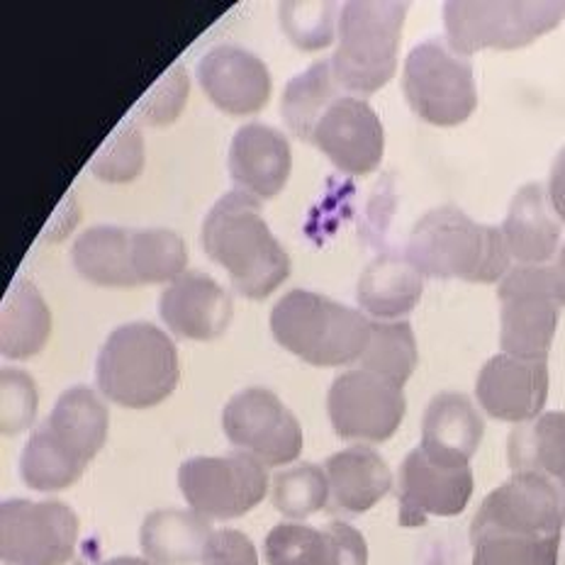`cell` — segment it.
I'll return each instance as SVG.
<instances>
[{
	"instance_id": "obj_23",
	"label": "cell",
	"mask_w": 565,
	"mask_h": 565,
	"mask_svg": "<svg viewBox=\"0 0 565 565\" xmlns=\"http://www.w3.org/2000/svg\"><path fill=\"white\" fill-rule=\"evenodd\" d=\"M329 510L341 514H361L379 504L393 488V473L383 456L371 446H349L327 458Z\"/></svg>"
},
{
	"instance_id": "obj_17",
	"label": "cell",
	"mask_w": 565,
	"mask_h": 565,
	"mask_svg": "<svg viewBox=\"0 0 565 565\" xmlns=\"http://www.w3.org/2000/svg\"><path fill=\"white\" fill-rule=\"evenodd\" d=\"M476 397L490 417L524 424L544 415L548 397L546 359H522L498 353L480 369Z\"/></svg>"
},
{
	"instance_id": "obj_4",
	"label": "cell",
	"mask_w": 565,
	"mask_h": 565,
	"mask_svg": "<svg viewBox=\"0 0 565 565\" xmlns=\"http://www.w3.org/2000/svg\"><path fill=\"white\" fill-rule=\"evenodd\" d=\"M179 379V351L157 324H122L113 329L100 347L96 381L100 393L115 405L154 407L175 391Z\"/></svg>"
},
{
	"instance_id": "obj_24",
	"label": "cell",
	"mask_w": 565,
	"mask_h": 565,
	"mask_svg": "<svg viewBox=\"0 0 565 565\" xmlns=\"http://www.w3.org/2000/svg\"><path fill=\"white\" fill-rule=\"evenodd\" d=\"M548 193L539 183H526L512 198L502 234L520 266H546L558 252L561 222L553 217Z\"/></svg>"
},
{
	"instance_id": "obj_12",
	"label": "cell",
	"mask_w": 565,
	"mask_h": 565,
	"mask_svg": "<svg viewBox=\"0 0 565 565\" xmlns=\"http://www.w3.org/2000/svg\"><path fill=\"white\" fill-rule=\"evenodd\" d=\"M403 387L371 371H347L334 379L327 395L329 422L337 437L383 444L405 419Z\"/></svg>"
},
{
	"instance_id": "obj_18",
	"label": "cell",
	"mask_w": 565,
	"mask_h": 565,
	"mask_svg": "<svg viewBox=\"0 0 565 565\" xmlns=\"http://www.w3.org/2000/svg\"><path fill=\"white\" fill-rule=\"evenodd\" d=\"M198 81L222 113L252 115L270 98L268 66L249 50L220 44L198 62Z\"/></svg>"
},
{
	"instance_id": "obj_15",
	"label": "cell",
	"mask_w": 565,
	"mask_h": 565,
	"mask_svg": "<svg viewBox=\"0 0 565 565\" xmlns=\"http://www.w3.org/2000/svg\"><path fill=\"white\" fill-rule=\"evenodd\" d=\"M312 145L341 173L366 175L381 167L385 132L381 117L356 96H341L332 103L310 137Z\"/></svg>"
},
{
	"instance_id": "obj_10",
	"label": "cell",
	"mask_w": 565,
	"mask_h": 565,
	"mask_svg": "<svg viewBox=\"0 0 565 565\" xmlns=\"http://www.w3.org/2000/svg\"><path fill=\"white\" fill-rule=\"evenodd\" d=\"M179 488L205 520H237L268 492L266 466L249 454L198 456L179 468Z\"/></svg>"
},
{
	"instance_id": "obj_27",
	"label": "cell",
	"mask_w": 565,
	"mask_h": 565,
	"mask_svg": "<svg viewBox=\"0 0 565 565\" xmlns=\"http://www.w3.org/2000/svg\"><path fill=\"white\" fill-rule=\"evenodd\" d=\"M135 230L98 225L88 227L74 242L71 258L81 276L105 288H135L139 286L132 266Z\"/></svg>"
},
{
	"instance_id": "obj_25",
	"label": "cell",
	"mask_w": 565,
	"mask_h": 565,
	"mask_svg": "<svg viewBox=\"0 0 565 565\" xmlns=\"http://www.w3.org/2000/svg\"><path fill=\"white\" fill-rule=\"evenodd\" d=\"M210 520L193 510H157L139 529V546L154 565L203 563L212 539Z\"/></svg>"
},
{
	"instance_id": "obj_13",
	"label": "cell",
	"mask_w": 565,
	"mask_h": 565,
	"mask_svg": "<svg viewBox=\"0 0 565 565\" xmlns=\"http://www.w3.org/2000/svg\"><path fill=\"white\" fill-rule=\"evenodd\" d=\"M563 526L565 486L536 473H514L482 500L470 524V534L561 536Z\"/></svg>"
},
{
	"instance_id": "obj_41",
	"label": "cell",
	"mask_w": 565,
	"mask_h": 565,
	"mask_svg": "<svg viewBox=\"0 0 565 565\" xmlns=\"http://www.w3.org/2000/svg\"><path fill=\"white\" fill-rule=\"evenodd\" d=\"M551 274H553V286H556V296L561 305H565V244L561 246L556 264L551 266Z\"/></svg>"
},
{
	"instance_id": "obj_32",
	"label": "cell",
	"mask_w": 565,
	"mask_h": 565,
	"mask_svg": "<svg viewBox=\"0 0 565 565\" xmlns=\"http://www.w3.org/2000/svg\"><path fill=\"white\" fill-rule=\"evenodd\" d=\"M470 565H558L561 536H522L502 532L470 534Z\"/></svg>"
},
{
	"instance_id": "obj_5",
	"label": "cell",
	"mask_w": 565,
	"mask_h": 565,
	"mask_svg": "<svg viewBox=\"0 0 565 565\" xmlns=\"http://www.w3.org/2000/svg\"><path fill=\"white\" fill-rule=\"evenodd\" d=\"M371 324L361 310L310 290H290L270 310V332L278 344L312 366L359 363Z\"/></svg>"
},
{
	"instance_id": "obj_30",
	"label": "cell",
	"mask_w": 565,
	"mask_h": 565,
	"mask_svg": "<svg viewBox=\"0 0 565 565\" xmlns=\"http://www.w3.org/2000/svg\"><path fill=\"white\" fill-rule=\"evenodd\" d=\"M341 90L344 88L337 84L332 58H320L308 71L290 78L280 98V115L290 132L310 141L317 122L341 98Z\"/></svg>"
},
{
	"instance_id": "obj_28",
	"label": "cell",
	"mask_w": 565,
	"mask_h": 565,
	"mask_svg": "<svg viewBox=\"0 0 565 565\" xmlns=\"http://www.w3.org/2000/svg\"><path fill=\"white\" fill-rule=\"evenodd\" d=\"M512 473H536L565 486V412L516 424L508 441Z\"/></svg>"
},
{
	"instance_id": "obj_2",
	"label": "cell",
	"mask_w": 565,
	"mask_h": 565,
	"mask_svg": "<svg viewBox=\"0 0 565 565\" xmlns=\"http://www.w3.org/2000/svg\"><path fill=\"white\" fill-rule=\"evenodd\" d=\"M110 415L103 399L76 385L56 399L52 415L40 424L20 456V476L40 492L71 488L84 476L108 439Z\"/></svg>"
},
{
	"instance_id": "obj_20",
	"label": "cell",
	"mask_w": 565,
	"mask_h": 565,
	"mask_svg": "<svg viewBox=\"0 0 565 565\" xmlns=\"http://www.w3.org/2000/svg\"><path fill=\"white\" fill-rule=\"evenodd\" d=\"M232 312L230 292L198 270H185L159 298L161 320L173 334L193 341H212L225 334Z\"/></svg>"
},
{
	"instance_id": "obj_8",
	"label": "cell",
	"mask_w": 565,
	"mask_h": 565,
	"mask_svg": "<svg viewBox=\"0 0 565 565\" xmlns=\"http://www.w3.org/2000/svg\"><path fill=\"white\" fill-rule=\"evenodd\" d=\"M403 90L415 115L437 127L466 122L478 105L470 58L454 52L446 38H431L407 54Z\"/></svg>"
},
{
	"instance_id": "obj_42",
	"label": "cell",
	"mask_w": 565,
	"mask_h": 565,
	"mask_svg": "<svg viewBox=\"0 0 565 565\" xmlns=\"http://www.w3.org/2000/svg\"><path fill=\"white\" fill-rule=\"evenodd\" d=\"M103 565H154V563H149L147 558H132V556H120V558L105 561Z\"/></svg>"
},
{
	"instance_id": "obj_29",
	"label": "cell",
	"mask_w": 565,
	"mask_h": 565,
	"mask_svg": "<svg viewBox=\"0 0 565 565\" xmlns=\"http://www.w3.org/2000/svg\"><path fill=\"white\" fill-rule=\"evenodd\" d=\"M52 332V315L40 290L18 278L0 315V351L6 359H28L42 351Z\"/></svg>"
},
{
	"instance_id": "obj_21",
	"label": "cell",
	"mask_w": 565,
	"mask_h": 565,
	"mask_svg": "<svg viewBox=\"0 0 565 565\" xmlns=\"http://www.w3.org/2000/svg\"><path fill=\"white\" fill-rule=\"evenodd\" d=\"M290 167V145L276 127L252 122L232 137L230 175L239 191L254 198H274L286 188Z\"/></svg>"
},
{
	"instance_id": "obj_36",
	"label": "cell",
	"mask_w": 565,
	"mask_h": 565,
	"mask_svg": "<svg viewBox=\"0 0 565 565\" xmlns=\"http://www.w3.org/2000/svg\"><path fill=\"white\" fill-rule=\"evenodd\" d=\"M280 25L302 50H322L334 38V3H280Z\"/></svg>"
},
{
	"instance_id": "obj_39",
	"label": "cell",
	"mask_w": 565,
	"mask_h": 565,
	"mask_svg": "<svg viewBox=\"0 0 565 565\" xmlns=\"http://www.w3.org/2000/svg\"><path fill=\"white\" fill-rule=\"evenodd\" d=\"M203 565H258L252 539L237 529H220L212 534Z\"/></svg>"
},
{
	"instance_id": "obj_16",
	"label": "cell",
	"mask_w": 565,
	"mask_h": 565,
	"mask_svg": "<svg viewBox=\"0 0 565 565\" xmlns=\"http://www.w3.org/2000/svg\"><path fill=\"white\" fill-rule=\"evenodd\" d=\"M470 494H473L470 466H439L422 449H415L399 466L397 522L399 526H422L431 514L456 516L468 508Z\"/></svg>"
},
{
	"instance_id": "obj_26",
	"label": "cell",
	"mask_w": 565,
	"mask_h": 565,
	"mask_svg": "<svg viewBox=\"0 0 565 565\" xmlns=\"http://www.w3.org/2000/svg\"><path fill=\"white\" fill-rule=\"evenodd\" d=\"M424 292V276L407 258L385 254L366 266L359 286L356 300L369 315L379 320H399L415 310Z\"/></svg>"
},
{
	"instance_id": "obj_33",
	"label": "cell",
	"mask_w": 565,
	"mask_h": 565,
	"mask_svg": "<svg viewBox=\"0 0 565 565\" xmlns=\"http://www.w3.org/2000/svg\"><path fill=\"white\" fill-rule=\"evenodd\" d=\"M185 262L188 249L175 232L161 227L135 230L132 266L139 286H145V282H173L185 274Z\"/></svg>"
},
{
	"instance_id": "obj_19",
	"label": "cell",
	"mask_w": 565,
	"mask_h": 565,
	"mask_svg": "<svg viewBox=\"0 0 565 565\" xmlns=\"http://www.w3.org/2000/svg\"><path fill=\"white\" fill-rule=\"evenodd\" d=\"M264 558L268 565H369V546L347 522H329L324 529L288 522L270 529Z\"/></svg>"
},
{
	"instance_id": "obj_11",
	"label": "cell",
	"mask_w": 565,
	"mask_h": 565,
	"mask_svg": "<svg viewBox=\"0 0 565 565\" xmlns=\"http://www.w3.org/2000/svg\"><path fill=\"white\" fill-rule=\"evenodd\" d=\"M78 516L58 500H6L0 504L3 565H66L74 561Z\"/></svg>"
},
{
	"instance_id": "obj_9",
	"label": "cell",
	"mask_w": 565,
	"mask_h": 565,
	"mask_svg": "<svg viewBox=\"0 0 565 565\" xmlns=\"http://www.w3.org/2000/svg\"><path fill=\"white\" fill-rule=\"evenodd\" d=\"M500 347L522 359H546L558 329L561 300L551 266H516L500 280Z\"/></svg>"
},
{
	"instance_id": "obj_43",
	"label": "cell",
	"mask_w": 565,
	"mask_h": 565,
	"mask_svg": "<svg viewBox=\"0 0 565 565\" xmlns=\"http://www.w3.org/2000/svg\"><path fill=\"white\" fill-rule=\"evenodd\" d=\"M66 565H84V563H81V561H78V558H74V561H68V563H66Z\"/></svg>"
},
{
	"instance_id": "obj_34",
	"label": "cell",
	"mask_w": 565,
	"mask_h": 565,
	"mask_svg": "<svg viewBox=\"0 0 565 565\" xmlns=\"http://www.w3.org/2000/svg\"><path fill=\"white\" fill-rule=\"evenodd\" d=\"M274 508L288 520H305L329 504L327 473L315 463H300L274 478Z\"/></svg>"
},
{
	"instance_id": "obj_22",
	"label": "cell",
	"mask_w": 565,
	"mask_h": 565,
	"mask_svg": "<svg viewBox=\"0 0 565 565\" xmlns=\"http://www.w3.org/2000/svg\"><path fill=\"white\" fill-rule=\"evenodd\" d=\"M486 434V419L463 393H439L422 419L419 449L434 463L463 468L476 456Z\"/></svg>"
},
{
	"instance_id": "obj_44",
	"label": "cell",
	"mask_w": 565,
	"mask_h": 565,
	"mask_svg": "<svg viewBox=\"0 0 565 565\" xmlns=\"http://www.w3.org/2000/svg\"><path fill=\"white\" fill-rule=\"evenodd\" d=\"M427 565H451V563H441V561H434V563H427Z\"/></svg>"
},
{
	"instance_id": "obj_37",
	"label": "cell",
	"mask_w": 565,
	"mask_h": 565,
	"mask_svg": "<svg viewBox=\"0 0 565 565\" xmlns=\"http://www.w3.org/2000/svg\"><path fill=\"white\" fill-rule=\"evenodd\" d=\"M38 415V387L28 373L6 369L0 373V431L3 437L25 431Z\"/></svg>"
},
{
	"instance_id": "obj_14",
	"label": "cell",
	"mask_w": 565,
	"mask_h": 565,
	"mask_svg": "<svg viewBox=\"0 0 565 565\" xmlns=\"http://www.w3.org/2000/svg\"><path fill=\"white\" fill-rule=\"evenodd\" d=\"M227 439L268 468L292 463L302 454V429L296 415L266 391L246 387L222 409Z\"/></svg>"
},
{
	"instance_id": "obj_1",
	"label": "cell",
	"mask_w": 565,
	"mask_h": 565,
	"mask_svg": "<svg viewBox=\"0 0 565 565\" xmlns=\"http://www.w3.org/2000/svg\"><path fill=\"white\" fill-rule=\"evenodd\" d=\"M203 252L227 270L244 298L264 300L290 276V256L268 230L258 198L232 191L205 215Z\"/></svg>"
},
{
	"instance_id": "obj_31",
	"label": "cell",
	"mask_w": 565,
	"mask_h": 565,
	"mask_svg": "<svg viewBox=\"0 0 565 565\" xmlns=\"http://www.w3.org/2000/svg\"><path fill=\"white\" fill-rule=\"evenodd\" d=\"M417 341L409 322H373L361 369L403 387L417 369Z\"/></svg>"
},
{
	"instance_id": "obj_40",
	"label": "cell",
	"mask_w": 565,
	"mask_h": 565,
	"mask_svg": "<svg viewBox=\"0 0 565 565\" xmlns=\"http://www.w3.org/2000/svg\"><path fill=\"white\" fill-rule=\"evenodd\" d=\"M548 203L556 217L565 222V149L556 157L548 175Z\"/></svg>"
},
{
	"instance_id": "obj_7",
	"label": "cell",
	"mask_w": 565,
	"mask_h": 565,
	"mask_svg": "<svg viewBox=\"0 0 565 565\" xmlns=\"http://www.w3.org/2000/svg\"><path fill=\"white\" fill-rule=\"evenodd\" d=\"M565 18V3L556 0H451L444 6L446 42L461 56L480 50H520L551 32Z\"/></svg>"
},
{
	"instance_id": "obj_35",
	"label": "cell",
	"mask_w": 565,
	"mask_h": 565,
	"mask_svg": "<svg viewBox=\"0 0 565 565\" xmlns=\"http://www.w3.org/2000/svg\"><path fill=\"white\" fill-rule=\"evenodd\" d=\"M141 169H145V139L132 122L117 127L90 161V171L108 183L135 181Z\"/></svg>"
},
{
	"instance_id": "obj_38",
	"label": "cell",
	"mask_w": 565,
	"mask_h": 565,
	"mask_svg": "<svg viewBox=\"0 0 565 565\" xmlns=\"http://www.w3.org/2000/svg\"><path fill=\"white\" fill-rule=\"evenodd\" d=\"M188 100V76L181 66H173L169 74H163L141 103L135 115L147 125H169L181 115Z\"/></svg>"
},
{
	"instance_id": "obj_3",
	"label": "cell",
	"mask_w": 565,
	"mask_h": 565,
	"mask_svg": "<svg viewBox=\"0 0 565 565\" xmlns=\"http://www.w3.org/2000/svg\"><path fill=\"white\" fill-rule=\"evenodd\" d=\"M405 258L429 278L494 282L510 274L512 254L502 227L480 225L463 210L441 205L419 217Z\"/></svg>"
},
{
	"instance_id": "obj_6",
	"label": "cell",
	"mask_w": 565,
	"mask_h": 565,
	"mask_svg": "<svg viewBox=\"0 0 565 565\" xmlns=\"http://www.w3.org/2000/svg\"><path fill=\"white\" fill-rule=\"evenodd\" d=\"M407 3L397 0H351L339 13V50L332 56L337 84L371 96L395 76Z\"/></svg>"
}]
</instances>
